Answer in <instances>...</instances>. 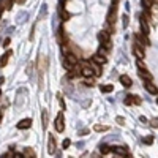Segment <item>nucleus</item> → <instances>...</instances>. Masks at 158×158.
<instances>
[{
  "label": "nucleus",
  "mask_w": 158,
  "mask_h": 158,
  "mask_svg": "<svg viewBox=\"0 0 158 158\" xmlns=\"http://www.w3.org/2000/svg\"><path fill=\"white\" fill-rule=\"evenodd\" d=\"M98 40H100L101 46H106L108 51L111 49V35H109L108 30H101V32L98 33Z\"/></svg>",
  "instance_id": "1"
},
{
  "label": "nucleus",
  "mask_w": 158,
  "mask_h": 158,
  "mask_svg": "<svg viewBox=\"0 0 158 158\" xmlns=\"http://www.w3.org/2000/svg\"><path fill=\"white\" fill-rule=\"evenodd\" d=\"M139 25H141V30H142V33H149L150 32V27H149V19L146 18V16H139Z\"/></svg>",
  "instance_id": "2"
},
{
  "label": "nucleus",
  "mask_w": 158,
  "mask_h": 158,
  "mask_svg": "<svg viewBox=\"0 0 158 158\" xmlns=\"http://www.w3.org/2000/svg\"><path fill=\"white\" fill-rule=\"evenodd\" d=\"M133 54H135V57L138 59V60H142L144 57H146V52H144V48L141 46V44H135L133 46Z\"/></svg>",
  "instance_id": "3"
},
{
  "label": "nucleus",
  "mask_w": 158,
  "mask_h": 158,
  "mask_svg": "<svg viewBox=\"0 0 158 158\" xmlns=\"http://www.w3.org/2000/svg\"><path fill=\"white\" fill-rule=\"evenodd\" d=\"M56 130L59 131V133H62V131L65 130V122H63V112H59V114H57V118H56Z\"/></svg>",
  "instance_id": "4"
},
{
  "label": "nucleus",
  "mask_w": 158,
  "mask_h": 158,
  "mask_svg": "<svg viewBox=\"0 0 158 158\" xmlns=\"http://www.w3.org/2000/svg\"><path fill=\"white\" fill-rule=\"evenodd\" d=\"M135 38H136L138 44H141V46H149L150 44V41L147 40L146 33H135Z\"/></svg>",
  "instance_id": "5"
},
{
  "label": "nucleus",
  "mask_w": 158,
  "mask_h": 158,
  "mask_svg": "<svg viewBox=\"0 0 158 158\" xmlns=\"http://www.w3.org/2000/svg\"><path fill=\"white\" fill-rule=\"evenodd\" d=\"M141 98L138 97V95H128L127 98H125V104H127V106H131V104H141Z\"/></svg>",
  "instance_id": "6"
},
{
  "label": "nucleus",
  "mask_w": 158,
  "mask_h": 158,
  "mask_svg": "<svg viewBox=\"0 0 158 158\" xmlns=\"http://www.w3.org/2000/svg\"><path fill=\"white\" fill-rule=\"evenodd\" d=\"M48 153L49 155L56 153V139H54L52 135H49V138H48Z\"/></svg>",
  "instance_id": "7"
},
{
  "label": "nucleus",
  "mask_w": 158,
  "mask_h": 158,
  "mask_svg": "<svg viewBox=\"0 0 158 158\" xmlns=\"http://www.w3.org/2000/svg\"><path fill=\"white\" fill-rule=\"evenodd\" d=\"M57 41H59L62 46H65V43H67V35H65L63 25H60V29H59V32H57Z\"/></svg>",
  "instance_id": "8"
},
{
  "label": "nucleus",
  "mask_w": 158,
  "mask_h": 158,
  "mask_svg": "<svg viewBox=\"0 0 158 158\" xmlns=\"http://www.w3.org/2000/svg\"><path fill=\"white\" fill-rule=\"evenodd\" d=\"M139 77L144 79V81H152V79H153V76L146 70V67H141V68H139Z\"/></svg>",
  "instance_id": "9"
},
{
  "label": "nucleus",
  "mask_w": 158,
  "mask_h": 158,
  "mask_svg": "<svg viewBox=\"0 0 158 158\" xmlns=\"http://www.w3.org/2000/svg\"><path fill=\"white\" fill-rule=\"evenodd\" d=\"M144 87H146V90L149 92V94H152V95H156L158 94V87L152 81H146V85H144Z\"/></svg>",
  "instance_id": "10"
},
{
  "label": "nucleus",
  "mask_w": 158,
  "mask_h": 158,
  "mask_svg": "<svg viewBox=\"0 0 158 158\" xmlns=\"http://www.w3.org/2000/svg\"><path fill=\"white\" fill-rule=\"evenodd\" d=\"M111 152H114L115 155H120V156H128V149L127 147H111Z\"/></svg>",
  "instance_id": "11"
},
{
  "label": "nucleus",
  "mask_w": 158,
  "mask_h": 158,
  "mask_svg": "<svg viewBox=\"0 0 158 158\" xmlns=\"http://www.w3.org/2000/svg\"><path fill=\"white\" fill-rule=\"evenodd\" d=\"M32 127V118H22V120L18 123V128L19 130H27Z\"/></svg>",
  "instance_id": "12"
},
{
  "label": "nucleus",
  "mask_w": 158,
  "mask_h": 158,
  "mask_svg": "<svg viewBox=\"0 0 158 158\" xmlns=\"http://www.w3.org/2000/svg\"><path fill=\"white\" fill-rule=\"evenodd\" d=\"M89 65L92 67V70H94V74H95V77H98V76H101V68H100V65L98 63H95L94 60L90 59V62H89Z\"/></svg>",
  "instance_id": "13"
},
{
  "label": "nucleus",
  "mask_w": 158,
  "mask_h": 158,
  "mask_svg": "<svg viewBox=\"0 0 158 158\" xmlns=\"http://www.w3.org/2000/svg\"><path fill=\"white\" fill-rule=\"evenodd\" d=\"M48 68V59L46 57H40V62H38V70L40 73H44Z\"/></svg>",
  "instance_id": "14"
},
{
  "label": "nucleus",
  "mask_w": 158,
  "mask_h": 158,
  "mask_svg": "<svg viewBox=\"0 0 158 158\" xmlns=\"http://www.w3.org/2000/svg\"><path fill=\"white\" fill-rule=\"evenodd\" d=\"M120 84L123 87H131V84H133V81H131V77L128 74H122L120 76Z\"/></svg>",
  "instance_id": "15"
},
{
  "label": "nucleus",
  "mask_w": 158,
  "mask_h": 158,
  "mask_svg": "<svg viewBox=\"0 0 158 158\" xmlns=\"http://www.w3.org/2000/svg\"><path fill=\"white\" fill-rule=\"evenodd\" d=\"M11 57V51H6L5 54L0 57V68H3V67H6V63H8V59Z\"/></svg>",
  "instance_id": "16"
},
{
  "label": "nucleus",
  "mask_w": 158,
  "mask_h": 158,
  "mask_svg": "<svg viewBox=\"0 0 158 158\" xmlns=\"http://www.w3.org/2000/svg\"><path fill=\"white\" fill-rule=\"evenodd\" d=\"M65 60H67L70 65H73V67L77 63V57L74 54H71V52H67V54H65Z\"/></svg>",
  "instance_id": "17"
},
{
  "label": "nucleus",
  "mask_w": 158,
  "mask_h": 158,
  "mask_svg": "<svg viewBox=\"0 0 158 158\" xmlns=\"http://www.w3.org/2000/svg\"><path fill=\"white\" fill-rule=\"evenodd\" d=\"M81 74H82L84 77H90V76H95V74H94V70H92V67H90V65H84V68H82Z\"/></svg>",
  "instance_id": "18"
},
{
  "label": "nucleus",
  "mask_w": 158,
  "mask_h": 158,
  "mask_svg": "<svg viewBox=\"0 0 158 158\" xmlns=\"http://www.w3.org/2000/svg\"><path fill=\"white\" fill-rule=\"evenodd\" d=\"M59 15H60V19H62L63 22H67V21L70 19V13L65 10V8H60V6H59Z\"/></svg>",
  "instance_id": "19"
},
{
  "label": "nucleus",
  "mask_w": 158,
  "mask_h": 158,
  "mask_svg": "<svg viewBox=\"0 0 158 158\" xmlns=\"http://www.w3.org/2000/svg\"><path fill=\"white\" fill-rule=\"evenodd\" d=\"M92 60H94L95 63H98V65H104V63H106V57L101 56V54H95L94 57H92Z\"/></svg>",
  "instance_id": "20"
},
{
  "label": "nucleus",
  "mask_w": 158,
  "mask_h": 158,
  "mask_svg": "<svg viewBox=\"0 0 158 158\" xmlns=\"http://www.w3.org/2000/svg\"><path fill=\"white\" fill-rule=\"evenodd\" d=\"M153 3H155V0H141V5L144 10H150L153 6Z\"/></svg>",
  "instance_id": "21"
},
{
  "label": "nucleus",
  "mask_w": 158,
  "mask_h": 158,
  "mask_svg": "<svg viewBox=\"0 0 158 158\" xmlns=\"http://www.w3.org/2000/svg\"><path fill=\"white\" fill-rule=\"evenodd\" d=\"M100 90L103 92V94H111V92L114 90V85H111V84H106V85H100Z\"/></svg>",
  "instance_id": "22"
},
{
  "label": "nucleus",
  "mask_w": 158,
  "mask_h": 158,
  "mask_svg": "<svg viewBox=\"0 0 158 158\" xmlns=\"http://www.w3.org/2000/svg\"><path fill=\"white\" fill-rule=\"evenodd\" d=\"M100 153H101V155H108V153H111V147L106 146V144H101V146H100Z\"/></svg>",
  "instance_id": "23"
},
{
  "label": "nucleus",
  "mask_w": 158,
  "mask_h": 158,
  "mask_svg": "<svg viewBox=\"0 0 158 158\" xmlns=\"http://www.w3.org/2000/svg\"><path fill=\"white\" fill-rule=\"evenodd\" d=\"M22 155H24V158H35V152H33V149H30V147L25 149Z\"/></svg>",
  "instance_id": "24"
},
{
  "label": "nucleus",
  "mask_w": 158,
  "mask_h": 158,
  "mask_svg": "<svg viewBox=\"0 0 158 158\" xmlns=\"http://www.w3.org/2000/svg\"><path fill=\"white\" fill-rule=\"evenodd\" d=\"M94 130H95V131H98V133H103V131H108V130H109V127H108V125H95V127H94Z\"/></svg>",
  "instance_id": "25"
},
{
  "label": "nucleus",
  "mask_w": 158,
  "mask_h": 158,
  "mask_svg": "<svg viewBox=\"0 0 158 158\" xmlns=\"http://www.w3.org/2000/svg\"><path fill=\"white\" fill-rule=\"evenodd\" d=\"M41 118H43V128H46L48 127V111L46 109L41 111Z\"/></svg>",
  "instance_id": "26"
},
{
  "label": "nucleus",
  "mask_w": 158,
  "mask_h": 158,
  "mask_svg": "<svg viewBox=\"0 0 158 158\" xmlns=\"http://www.w3.org/2000/svg\"><path fill=\"white\" fill-rule=\"evenodd\" d=\"M84 84H85V85H89V87H92V85H95V79H94V76H90V77H85V81H84Z\"/></svg>",
  "instance_id": "27"
},
{
  "label": "nucleus",
  "mask_w": 158,
  "mask_h": 158,
  "mask_svg": "<svg viewBox=\"0 0 158 158\" xmlns=\"http://www.w3.org/2000/svg\"><path fill=\"white\" fill-rule=\"evenodd\" d=\"M142 142H144V144H147V146H150V144L153 142V136H146V138L142 139Z\"/></svg>",
  "instance_id": "28"
},
{
  "label": "nucleus",
  "mask_w": 158,
  "mask_h": 158,
  "mask_svg": "<svg viewBox=\"0 0 158 158\" xmlns=\"http://www.w3.org/2000/svg\"><path fill=\"white\" fill-rule=\"evenodd\" d=\"M70 146H71V141H70V139H65V141L62 142V147H63V149H68Z\"/></svg>",
  "instance_id": "29"
},
{
  "label": "nucleus",
  "mask_w": 158,
  "mask_h": 158,
  "mask_svg": "<svg viewBox=\"0 0 158 158\" xmlns=\"http://www.w3.org/2000/svg\"><path fill=\"white\" fill-rule=\"evenodd\" d=\"M122 21H123V29H127V27H128V16L123 15V16H122Z\"/></svg>",
  "instance_id": "30"
},
{
  "label": "nucleus",
  "mask_w": 158,
  "mask_h": 158,
  "mask_svg": "<svg viewBox=\"0 0 158 158\" xmlns=\"http://www.w3.org/2000/svg\"><path fill=\"white\" fill-rule=\"evenodd\" d=\"M2 158H15V152H13V150H10L8 153H5Z\"/></svg>",
  "instance_id": "31"
},
{
  "label": "nucleus",
  "mask_w": 158,
  "mask_h": 158,
  "mask_svg": "<svg viewBox=\"0 0 158 158\" xmlns=\"http://www.w3.org/2000/svg\"><path fill=\"white\" fill-rule=\"evenodd\" d=\"M57 98H59V103H60V106H62V109H65V101H63V98H62V95H60V94L57 95Z\"/></svg>",
  "instance_id": "32"
},
{
  "label": "nucleus",
  "mask_w": 158,
  "mask_h": 158,
  "mask_svg": "<svg viewBox=\"0 0 158 158\" xmlns=\"http://www.w3.org/2000/svg\"><path fill=\"white\" fill-rule=\"evenodd\" d=\"M11 6H13V0H6L5 8H6V10H11Z\"/></svg>",
  "instance_id": "33"
},
{
  "label": "nucleus",
  "mask_w": 158,
  "mask_h": 158,
  "mask_svg": "<svg viewBox=\"0 0 158 158\" xmlns=\"http://www.w3.org/2000/svg\"><path fill=\"white\" fill-rule=\"evenodd\" d=\"M115 120H117V123H120V125H125V118H123V117H117Z\"/></svg>",
  "instance_id": "34"
},
{
  "label": "nucleus",
  "mask_w": 158,
  "mask_h": 158,
  "mask_svg": "<svg viewBox=\"0 0 158 158\" xmlns=\"http://www.w3.org/2000/svg\"><path fill=\"white\" fill-rule=\"evenodd\" d=\"M150 125H152L153 128H158V118H153V120L150 122Z\"/></svg>",
  "instance_id": "35"
},
{
  "label": "nucleus",
  "mask_w": 158,
  "mask_h": 158,
  "mask_svg": "<svg viewBox=\"0 0 158 158\" xmlns=\"http://www.w3.org/2000/svg\"><path fill=\"white\" fill-rule=\"evenodd\" d=\"M63 67L67 68V70H71V68H73V65H70V63H68L67 60H65V62H63Z\"/></svg>",
  "instance_id": "36"
},
{
  "label": "nucleus",
  "mask_w": 158,
  "mask_h": 158,
  "mask_svg": "<svg viewBox=\"0 0 158 158\" xmlns=\"http://www.w3.org/2000/svg\"><path fill=\"white\" fill-rule=\"evenodd\" d=\"M87 133H89V128H84V130L79 131V135H87Z\"/></svg>",
  "instance_id": "37"
},
{
  "label": "nucleus",
  "mask_w": 158,
  "mask_h": 158,
  "mask_svg": "<svg viewBox=\"0 0 158 158\" xmlns=\"http://www.w3.org/2000/svg\"><path fill=\"white\" fill-rule=\"evenodd\" d=\"M139 120H141L142 123H147V118H146V117H144V115H141V117H139Z\"/></svg>",
  "instance_id": "38"
},
{
  "label": "nucleus",
  "mask_w": 158,
  "mask_h": 158,
  "mask_svg": "<svg viewBox=\"0 0 158 158\" xmlns=\"http://www.w3.org/2000/svg\"><path fill=\"white\" fill-rule=\"evenodd\" d=\"M65 2H67V0H60V3H59V6H60V8H65Z\"/></svg>",
  "instance_id": "39"
},
{
  "label": "nucleus",
  "mask_w": 158,
  "mask_h": 158,
  "mask_svg": "<svg viewBox=\"0 0 158 158\" xmlns=\"http://www.w3.org/2000/svg\"><path fill=\"white\" fill-rule=\"evenodd\" d=\"M81 147H84V142H82V141L77 142V149H81Z\"/></svg>",
  "instance_id": "40"
},
{
  "label": "nucleus",
  "mask_w": 158,
  "mask_h": 158,
  "mask_svg": "<svg viewBox=\"0 0 158 158\" xmlns=\"http://www.w3.org/2000/svg\"><path fill=\"white\" fill-rule=\"evenodd\" d=\"M8 44H10V38H6L5 41H3V46H8Z\"/></svg>",
  "instance_id": "41"
},
{
  "label": "nucleus",
  "mask_w": 158,
  "mask_h": 158,
  "mask_svg": "<svg viewBox=\"0 0 158 158\" xmlns=\"http://www.w3.org/2000/svg\"><path fill=\"white\" fill-rule=\"evenodd\" d=\"M15 158H24V155H19V153H15Z\"/></svg>",
  "instance_id": "42"
},
{
  "label": "nucleus",
  "mask_w": 158,
  "mask_h": 158,
  "mask_svg": "<svg viewBox=\"0 0 158 158\" xmlns=\"http://www.w3.org/2000/svg\"><path fill=\"white\" fill-rule=\"evenodd\" d=\"M16 2H18L19 5H22V3H25V0H16Z\"/></svg>",
  "instance_id": "43"
},
{
  "label": "nucleus",
  "mask_w": 158,
  "mask_h": 158,
  "mask_svg": "<svg viewBox=\"0 0 158 158\" xmlns=\"http://www.w3.org/2000/svg\"><path fill=\"white\" fill-rule=\"evenodd\" d=\"M3 82H5V77H0V85H2Z\"/></svg>",
  "instance_id": "44"
},
{
  "label": "nucleus",
  "mask_w": 158,
  "mask_h": 158,
  "mask_svg": "<svg viewBox=\"0 0 158 158\" xmlns=\"http://www.w3.org/2000/svg\"><path fill=\"white\" fill-rule=\"evenodd\" d=\"M81 158H89V153H84V155H82Z\"/></svg>",
  "instance_id": "45"
},
{
  "label": "nucleus",
  "mask_w": 158,
  "mask_h": 158,
  "mask_svg": "<svg viewBox=\"0 0 158 158\" xmlns=\"http://www.w3.org/2000/svg\"><path fill=\"white\" fill-rule=\"evenodd\" d=\"M0 120H2V114H0Z\"/></svg>",
  "instance_id": "46"
},
{
  "label": "nucleus",
  "mask_w": 158,
  "mask_h": 158,
  "mask_svg": "<svg viewBox=\"0 0 158 158\" xmlns=\"http://www.w3.org/2000/svg\"><path fill=\"white\" fill-rule=\"evenodd\" d=\"M0 97H2V90H0Z\"/></svg>",
  "instance_id": "47"
},
{
  "label": "nucleus",
  "mask_w": 158,
  "mask_h": 158,
  "mask_svg": "<svg viewBox=\"0 0 158 158\" xmlns=\"http://www.w3.org/2000/svg\"><path fill=\"white\" fill-rule=\"evenodd\" d=\"M115 158H120V156H118V155H117V156H115Z\"/></svg>",
  "instance_id": "48"
},
{
  "label": "nucleus",
  "mask_w": 158,
  "mask_h": 158,
  "mask_svg": "<svg viewBox=\"0 0 158 158\" xmlns=\"http://www.w3.org/2000/svg\"><path fill=\"white\" fill-rule=\"evenodd\" d=\"M0 13H2V11H0Z\"/></svg>",
  "instance_id": "49"
},
{
  "label": "nucleus",
  "mask_w": 158,
  "mask_h": 158,
  "mask_svg": "<svg viewBox=\"0 0 158 158\" xmlns=\"http://www.w3.org/2000/svg\"><path fill=\"white\" fill-rule=\"evenodd\" d=\"M156 101H158V100H156Z\"/></svg>",
  "instance_id": "50"
}]
</instances>
